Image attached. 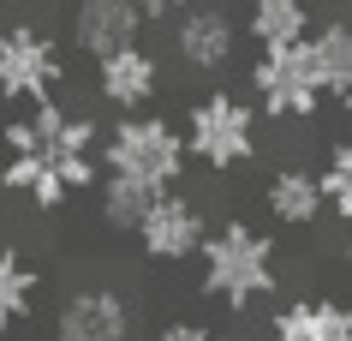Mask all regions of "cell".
Here are the masks:
<instances>
[{
    "label": "cell",
    "mask_w": 352,
    "mask_h": 341,
    "mask_svg": "<svg viewBox=\"0 0 352 341\" xmlns=\"http://www.w3.org/2000/svg\"><path fill=\"white\" fill-rule=\"evenodd\" d=\"M6 186H19L30 204L60 209L72 192L96 180V126L84 114H66L54 102L30 108L24 120L6 126Z\"/></svg>",
    "instance_id": "obj_1"
},
{
    "label": "cell",
    "mask_w": 352,
    "mask_h": 341,
    "mask_svg": "<svg viewBox=\"0 0 352 341\" xmlns=\"http://www.w3.org/2000/svg\"><path fill=\"white\" fill-rule=\"evenodd\" d=\"M204 293L227 311H245L275 293V240L251 222H227L204 240Z\"/></svg>",
    "instance_id": "obj_2"
},
{
    "label": "cell",
    "mask_w": 352,
    "mask_h": 341,
    "mask_svg": "<svg viewBox=\"0 0 352 341\" xmlns=\"http://www.w3.org/2000/svg\"><path fill=\"white\" fill-rule=\"evenodd\" d=\"M102 162H108V174H120V180H138V186H149V192H173L179 174H186V162H191L186 126H167L155 114H131V120H120L108 132Z\"/></svg>",
    "instance_id": "obj_3"
},
{
    "label": "cell",
    "mask_w": 352,
    "mask_h": 341,
    "mask_svg": "<svg viewBox=\"0 0 352 341\" xmlns=\"http://www.w3.org/2000/svg\"><path fill=\"white\" fill-rule=\"evenodd\" d=\"M186 150L191 162L227 174L257 156V108L233 90H215V96H197L186 108Z\"/></svg>",
    "instance_id": "obj_4"
},
{
    "label": "cell",
    "mask_w": 352,
    "mask_h": 341,
    "mask_svg": "<svg viewBox=\"0 0 352 341\" xmlns=\"http://www.w3.org/2000/svg\"><path fill=\"white\" fill-rule=\"evenodd\" d=\"M251 90H257L263 114L269 120H311L322 108V72H316V54L311 42H298V48H275V54H257L251 66Z\"/></svg>",
    "instance_id": "obj_5"
},
{
    "label": "cell",
    "mask_w": 352,
    "mask_h": 341,
    "mask_svg": "<svg viewBox=\"0 0 352 341\" xmlns=\"http://www.w3.org/2000/svg\"><path fill=\"white\" fill-rule=\"evenodd\" d=\"M54 84H60V48H54L48 30H36V24L0 30V96H6V102L42 108Z\"/></svg>",
    "instance_id": "obj_6"
},
{
    "label": "cell",
    "mask_w": 352,
    "mask_h": 341,
    "mask_svg": "<svg viewBox=\"0 0 352 341\" xmlns=\"http://www.w3.org/2000/svg\"><path fill=\"white\" fill-rule=\"evenodd\" d=\"M138 240H144V258L155 264H179V258H204V209L191 204L186 192H167L162 204L149 209V222L138 227Z\"/></svg>",
    "instance_id": "obj_7"
},
{
    "label": "cell",
    "mask_w": 352,
    "mask_h": 341,
    "mask_svg": "<svg viewBox=\"0 0 352 341\" xmlns=\"http://www.w3.org/2000/svg\"><path fill=\"white\" fill-rule=\"evenodd\" d=\"M54 335L60 341H126L131 335V305L113 287H78V293L60 300Z\"/></svg>",
    "instance_id": "obj_8"
},
{
    "label": "cell",
    "mask_w": 352,
    "mask_h": 341,
    "mask_svg": "<svg viewBox=\"0 0 352 341\" xmlns=\"http://www.w3.org/2000/svg\"><path fill=\"white\" fill-rule=\"evenodd\" d=\"M173 48H179V60H186L191 72H221L227 60H233V48H239V24L215 0L191 6L186 19H179V30H173Z\"/></svg>",
    "instance_id": "obj_9"
},
{
    "label": "cell",
    "mask_w": 352,
    "mask_h": 341,
    "mask_svg": "<svg viewBox=\"0 0 352 341\" xmlns=\"http://www.w3.org/2000/svg\"><path fill=\"white\" fill-rule=\"evenodd\" d=\"M144 12L131 6V0H78L72 12V37L84 54L108 60V54H126V48H138V30H144Z\"/></svg>",
    "instance_id": "obj_10"
},
{
    "label": "cell",
    "mask_w": 352,
    "mask_h": 341,
    "mask_svg": "<svg viewBox=\"0 0 352 341\" xmlns=\"http://www.w3.org/2000/svg\"><path fill=\"white\" fill-rule=\"evenodd\" d=\"M96 90L108 108H144L149 96L162 90V60L149 54V48H126V54H108L96 60Z\"/></svg>",
    "instance_id": "obj_11"
},
{
    "label": "cell",
    "mask_w": 352,
    "mask_h": 341,
    "mask_svg": "<svg viewBox=\"0 0 352 341\" xmlns=\"http://www.w3.org/2000/svg\"><path fill=\"white\" fill-rule=\"evenodd\" d=\"M269 341H352V305L322 300V293H305V300H287L269 318Z\"/></svg>",
    "instance_id": "obj_12"
},
{
    "label": "cell",
    "mask_w": 352,
    "mask_h": 341,
    "mask_svg": "<svg viewBox=\"0 0 352 341\" xmlns=\"http://www.w3.org/2000/svg\"><path fill=\"white\" fill-rule=\"evenodd\" d=\"M263 204L275 216L280 227H311L316 216H329V198H322V174L311 168H275L269 174V186H263Z\"/></svg>",
    "instance_id": "obj_13"
},
{
    "label": "cell",
    "mask_w": 352,
    "mask_h": 341,
    "mask_svg": "<svg viewBox=\"0 0 352 341\" xmlns=\"http://www.w3.org/2000/svg\"><path fill=\"white\" fill-rule=\"evenodd\" d=\"M245 30L257 42L263 54H275V48H298V42H311V6L305 0H251V12H245Z\"/></svg>",
    "instance_id": "obj_14"
},
{
    "label": "cell",
    "mask_w": 352,
    "mask_h": 341,
    "mask_svg": "<svg viewBox=\"0 0 352 341\" xmlns=\"http://www.w3.org/2000/svg\"><path fill=\"white\" fill-rule=\"evenodd\" d=\"M311 54H316V72H322V90H329V96H346L352 90V19L316 24Z\"/></svg>",
    "instance_id": "obj_15"
},
{
    "label": "cell",
    "mask_w": 352,
    "mask_h": 341,
    "mask_svg": "<svg viewBox=\"0 0 352 341\" xmlns=\"http://www.w3.org/2000/svg\"><path fill=\"white\" fill-rule=\"evenodd\" d=\"M162 198H167V192H149V186H138V180L108 174V186H102V216H108V227H120V234H138Z\"/></svg>",
    "instance_id": "obj_16"
},
{
    "label": "cell",
    "mask_w": 352,
    "mask_h": 341,
    "mask_svg": "<svg viewBox=\"0 0 352 341\" xmlns=\"http://www.w3.org/2000/svg\"><path fill=\"white\" fill-rule=\"evenodd\" d=\"M30 300H36V269L19 251H0V329L30 318Z\"/></svg>",
    "instance_id": "obj_17"
},
{
    "label": "cell",
    "mask_w": 352,
    "mask_h": 341,
    "mask_svg": "<svg viewBox=\"0 0 352 341\" xmlns=\"http://www.w3.org/2000/svg\"><path fill=\"white\" fill-rule=\"evenodd\" d=\"M322 198H329V216L352 227V138H340L322 162Z\"/></svg>",
    "instance_id": "obj_18"
},
{
    "label": "cell",
    "mask_w": 352,
    "mask_h": 341,
    "mask_svg": "<svg viewBox=\"0 0 352 341\" xmlns=\"http://www.w3.org/2000/svg\"><path fill=\"white\" fill-rule=\"evenodd\" d=\"M155 341H227V335H215L209 323H167Z\"/></svg>",
    "instance_id": "obj_19"
},
{
    "label": "cell",
    "mask_w": 352,
    "mask_h": 341,
    "mask_svg": "<svg viewBox=\"0 0 352 341\" xmlns=\"http://www.w3.org/2000/svg\"><path fill=\"white\" fill-rule=\"evenodd\" d=\"M144 19H186L191 12V0H131Z\"/></svg>",
    "instance_id": "obj_20"
},
{
    "label": "cell",
    "mask_w": 352,
    "mask_h": 341,
    "mask_svg": "<svg viewBox=\"0 0 352 341\" xmlns=\"http://www.w3.org/2000/svg\"><path fill=\"white\" fill-rule=\"evenodd\" d=\"M340 114H346V120H352V90H346V96H340Z\"/></svg>",
    "instance_id": "obj_21"
},
{
    "label": "cell",
    "mask_w": 352,
    "mask_h": 341,
    "mask_svg": "<svg viewBox=\"0 0 352 341\" xmlns=\"http://www.w3.org/2000/svg\"><path fill=\"white\" fill-rule=\"evenodd\" d=\"M346 264H352V234H346Z\"/></svg>",
    "instance_id": "obj_22"
},
{
    "label": "cell",
    "mask_w": 352,
    "mask_h": 341,
    "mask_svg": "<svg viewBox=\"0 0 352 341\" xmlns=\"http://www.w3.org/2000/svg\"><path fill=\"white\" fill-rule=\"evenodd\" d=\"M0 180H6V162H0Z\"/></svg>",
    "instance_id": "obj_23"
},
{
    "label": "cell",
    "mask_w": 352,
    "mask_h": 341,
    "mask_svg": "<svg viewBox=\"0 0 352 341\" xmlns=\"http://www.w3.org/2000/svg\"><path fill=\"white\" fill-rule=\"evenodd\" d=\"M340 6H352V0H340Z\"/></svg>",
    "instance_id": "obj_24"
}]
</instances>
